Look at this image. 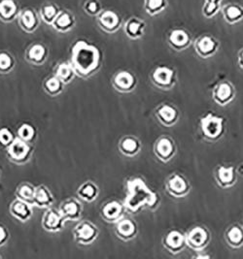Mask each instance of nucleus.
Returning a JSON list of instances; mask_svg holds the SVG:
<instances>
[{"mask_svg": "<svg viewBox=\"0 0 243 259\" xmlns=\"http://www.w3.org/2000/svg\"><path fill=\"white\" fill-rule=\"evenodd\" d=\"M47 57H48L47 48L39 43L33 44L32 46H30L25 54L26 59L29 62L36 64V65H40V64L44 63Z\"/></svg>", "mask_w": 243, "mask_h": 259, "instance_id": "nucleus-24", "label": "nucleus"}, {"mask_svg": "<svg viewBox=\"0 0 243 259\" xmlns=\"http://www.w3.org/2000/svg\"><path fill=\"white\" fill-rule=\"evenodd\" d=\"M54 202L53 194L50 189L45 186L35 187L34 201L33 205L39 208H49Z\"/></svg>", "mask_w": 243, "mask_h": 259, "instance_id": "nucleus-25", "label": "nucleus"}, {"mask_svg": "<svg viewBox=\"0 0 243 259\" xmlns=\"http://www.w3.org/2000/svg\"><path fill=\"white\" fill-rule=\"evenodd\" d=\"M101 59L99 49L84 40L77 41L71 49L70 63L75 73L82 77H89L98 70Z\"/></svg>", "mask_w": 243, "mask_h": 259, "instance_id": "nucleus-1", "label": "nucleus"}, {"mask_svg": "<svg viewBox=\"0 0 243 259\" xmlns=\"http://www.w3.org/2000/svg\"><path fill=\"white\" fill-rule=\"evenodd\" d=\"M85 11L90 16H98L101 12V6L97 0H89L85 4Z\"/></svg>", "mask_w": 243, "mask_h": 259, "instance_id": "nucleus-41", "label": "nucleus"}, {"mask_svg": "<svg viewBox=\"0 0 243 259\" xmlns=\"http://www.w3.org/2000/svg\"><path fill=\"white\" fill-rule=\"evenodd\" d=\"M60 10L55 4H46L42 6L39 11V17L42 22L49 25H53L55 20L57 19Z\"/></svg>", "mask_w": 243, "mask_h": 259, "instance_id": "nucleus-30", "label": "nucleus"}, {"mask_svg": "<svg viewBox=\"0 0 243 259\" xmlns=\"http://www.w3.org/2000/svg\"><path fill=\"white\" fill-rule=\"evenodd\" d=\"M204 1H209V2H215V3H221L222 0H204Z\"/></svg>", "mask_w": 243, "mask_h": 259, "instance_id": "nucleus-45", "label": "nucleus"}, {"mask_svg": "<svg viewBox=\"0 0 243 259\" xmlns=\"http://www.w3.org/2000/svg\"><path fill=\"white\" fill-rule=\"evenodd\" d=\"M75 74V70L70 62H61L56 68V76L64 84L70 83L73 80Z\"/></svg>", "mask_w": 243, "mask_h": 259, "instance_id": "nucleus-31", "label": "nucleus"}, {"mask_svg": "<svg viewBox=\"0 0 243 259\" xmlns=\"http://www.w3.org/2000/svg\"><path fill=\"white\" fill-rule=\"evenodd\" d=\"M31 153V148L27 142L23 141L19 137L15 138L9 146H7V154L10 159L17 163L25 162Z\"/></svg>", "mask_w": 243, "mask_h": 259, "instance_id": "nucleus-3", "label": "nucleus"}, {"mask_svg": "<svg viewBox=\"0 0 243 259\" xmlns=\"http://www.w3.org/2000/svg\"><path fill=\"white\" fill-rule=\"evenodd\" d=\"M195 49L200 58L207 59L214 56L215 53L218 51L219 43L212 36L202 35L196 41Z\"/></svg>", "mask_w": 243, "mask_h": 259, "instance_id": "nucleus-7", "label": "nucleus"}, {"mask_svg": "<svg viewBox=\"0 0 243 259\" xmlns=\"http://www.w3.org/2000/svg\"><path fill=\"white\" fill-rule=\"evenodd\" d=\"M97 23L102 30L108 33H114L121 27L122 20L114 11L105 10L97 16Z\"/></svg>", "mask_w": 243, "mask_h": 259, "instance_id": "nucleus-8", "label": "nucleus"}, {"mask_svg": "<svg viewBox=\"0 0 243 259\" xmlns=\"http://www.w3.org/2000/svg\"><path fill=\"white\" fill-rule=\"evenodd\" d=\"M157 118L163 124L171 125L177 120V111L173 107L164 104L157 110Z\"/></svg>", "mask_w": 243, "mask_h": 259, "instance_id": "nucleus-28", "label": "nucleus"}, {"mask_svg": "<svg viewBox=\"0 0 243 259\" xmlns=\"http://www.w3.org/2000/svg\"><path fill=\"white\" fill-rule=\"evenodd\" d=\"M18 19H19V24L23 31L31 33L38 27L40 17H38L33 10L25 9L22 12H20Z\"/></svg>", "mask_w": 243, "mask_h": 259, "instance_id": "nucleus-15", "label": "nucleus"}, {"mask_svg": "<svg viewBox=\"0 0 243 259\" xmlns=\"http://www.w3.org/2000/svg\"><path fill=\"white\" fill-rule=\"evenodd\" d=\"M225 21L230 24H238L243 20V7L236 3H229L221 9Z\"/></svg>", "mask_w": 243, "mask_h": 259, "instance_id": "nucleus-19", "label": "nucleus"}, {"mask_svg": "<svg viewBox=\"0 0 243 259\" xmlns=\"http://www.w3.org/2000/svg\"><path fill=\"white\" fill-rule=\"evenodd\" d=\"M35 187H32L29 184H23L22 186H20L17 191H16V195L18 196L17 198L24 201L30 205H33V201H34Z\"/></svg>", "mask_w": 243, "mask_h": 259, "instance_id": "nucleus-35", "label": "nucleus"}, {"mask_svg": "<svg viewBox=\"0 0 243 259\" xmlns=\"http://www.w3.org/2000/svg\"><path fill=\"white\" fill-rule=\"evenodd\" d=\"M201 130L205 137L209 139H217L223 131V118L209 114L201 118Z\"/></svg>", "mask_w": 243, "mask_h": 259, "instance_id": "nucleus-6", "label": "nucleus"}, {"mask_svg": "<svg viewBox=\"0 0 243 259\" xmlns=\"http://www.w3.org/2000/svg\"><path fill=\"white\" fill-rule=\"evenodd\" d=\"M113 84L119 92L128 93L135 88L136 79L128 71H120L113 79Z\"/></svg>", "mask_w": 243, "mask_h": 259, "instance_id": "nucleus-12", "label": "nucleus"}, {"mask_svg": "<svg viewBox=\"0 0 243 259\" xmlns=\"http://www.w3.org/2000/svg\"><path fill=\"white\" fill-rule=\"evenodd\" d=\"M209 238L207 231L202 227L197 226L193 228L188 233V235L186 236V242L194 249H201L202 247L206 246L209 242Z\"/></svg>", "mask_w": 243, "mask_h": 259, "instance_id": "nucleus-11", "label": "nucleus"}, {"mask_svg": "<svg viewBox=\"0 0 243 259\" xmlns=\"http://www.w3.org/2000/svg\"><path fill=\"white\" fill-rule=\"evenodd\" d=\"M238 63H239V66L243 69V49L239 52V55H238Z\"/></svg>", "mask_w": 243, "mask_h": 259, "instance_id": "nucleus-44", "label": "nucleus"}, {"mask_svg": "<svg viewBox=\"0 0 243 259\" xmlns=\"http://www.w3.org/2000/svg\"><path fill=\"white\" fill-rule=\"evenodd\" d=\"M9 238V233L6 230V228L2 225H0V247L4 246Z\"/></svg>", "mask_w": 243, "mask_h": 259, "instance_id": "nucleus-43", "label": "nucleus"}, {"mask_svg": "<svg viewBox=\"0 0 243 259\" xmlns=\"http://www.w3.org/2000/svg\"><path fill=\"white\" fill-rule=\"evenodd\" d=\"M77 194L82 200L93 202L97 197L98 188L96 187L95 184H93V182H86L79 188Z\"/></svg>", "mask_w": 243, "mask_h": 259, "instance_id": "nucleus-29", "label": "nucleus"}, {"mask_svg": "<svg viewBox=\"0 0 243 259\" xmlns=\"http://www.w3.org/2000/svg\"><path fill=\"white\" fill-rule=\"evenodd\" d=\"M155 153L162 161L169 160L174 154L173 143L168 138L160 139L155 146Z\"/></svg>", "mask_w": 243, "mask_h": 259, "instance_id": "nucleus-26", "label": "nucleus"}, {"mask_svg": "<svg viewBox=\"0 0 243 259\" xmlns=\"http://www.w3.org/2000/svg\"><path fill=\"white\" fill-rule=\"evenodd\" d=\"M59 211L66 221L77 222L82 215L81 204L75 199H68L61 204Z\"/></svg>", "mask_w": 243, "mask_h": 259, "instance_id": "nucleus-17", "label": "nucleus"}, {"mask_svg": "<svg viewBox=\"0 0 243 259\" xmlns=\"http://www.w3.org/2000/svg\"><path fill=\"white\" fill-rule=\"evenodd\" d=\"M10 212L20 222H27L32 217V205L17 198L10 205Z\"/></svg>", "mask_w": 243, "mask_h": 259, "instance_id": "nucleus-14", "label": "nucleus"}, {"mask_svg": "<svg viewBox=\"0 0 243 259\" xmlns=\"http://www.w3.org/2000/svg\"><path fill=\"white\" fill-rule=\"evenodd\" d=\"M119 149L125 155L133 156L138 153L140 150V144L137 139L128 136L121 141Z\"/></svg>", "mask_w": 243, "mask_h": 259, "instance_id": "nucleus-33", "label": "nucleus"}, {"mask_svg": "<svg viewBox=\"0 0 243 259\" xmlns=\"http://www.w3.org/2000/svg\"><path fill=\"white\" fill-rule=\"evenodd\" d=\"M158 196L151 190L141 179L127 181V197L124 206L128 212H136L144 207L155 206Z\"/></svg>", "mask_w": 243, "mask_h": 259, "instance_id": "nucleus-2", "label": "nucleus"}, {"mask_svg": "<svg viewBox=\"0 0 243 259\" xmlns=\"http://www.w3.org/2000/svg\"><path fill=\"white\" fill-rule=\"evenodd\" d=\"M166 188L174 197H183L189 192V185L185 179L175 174L167 181Z\"/></svg>", "mask_w": 243, "mask_h": 259, "instance_id": "nucleus-16", "label": "nucleus"}, {"mask_svg": "<svg viewBox=\"0 0 243 259\" xmlns=\"http://www.w3.org/2000/svg\"><path fill=\"white\" fill-rule=\"evenodd\" d=\"M164 247L171 252H179L185 247L186 236L180 233L179 231H170L164 238Z\"/></svg>", "mask_w": 243, "mask_h": 259, "instance_id": "nucleus-21", "label": "nucleus"}, {"mask_svg": "<svg viewBox=\"0 0 243 259\" xmlns=\"http://www.w3.org/2000/svg\"><path fill=\"white\" fill-rule=\"evenodd\" d=\"M227 241L232 247H240L243 244V230L239 226H232L227 232Z\"/></svg>", "mask_w": 243, "mask_h": 259, "instance_id": "nucleus-37", "label": "nucleus"}, {"mask_svg": "<svg viewBox=\"0 0 243 259\" xmlns=\"http://www.w3.org/2000/svg\"><path fill=\"white\" fill-rule=\"evenodd\" d=\"M217 179L222 187H231L235 182V174L233 167L221 166L217 171Z\"/></svg>", "mask_w": 243, "mask_h": 259, "instance_id": "nucleus-32", "label": "nucleus"}, {"mask_svg": "<svg viewBox=\"0 0 243 259\" xmlns=\"http://www.w3.org/2000/svg\"><path fill=\"white\" fill-rule=\"evenodd\" d=\"M222 9L221 3H215V2H209V1H204V5L202 7V15L207 18L211 19L214 18L218 13L220 12Z\"/></svg>", "mask_w": 243, "mask_h": 259, "instance_id": "nucleus-40", "label": "nucleus"}, {"mask_svg": "<svg viewBox=\"0 0 243 259\" xmlns=\"http://www.w3.org/2000/svg\"><path fill=\"white\" fill-rule=\"evenodd\" d=\"M65 221L59 209L50 208L43 215L42 225L49 232H58L64 227Z\"/></svg>", "mask_w": 243, "mask_h": 259, "instance_id": "nucleus-5", "label": "nucleus"}, {"mask_svg": "<svg viewBox=\"0 0 243 259\" xmlns=\"http://www.w3.org/2000/svg\"><path fill=\"white\" fill-rule=\"evenodd\" d=\"M167 7V0H145L144 9L150 16H157Z\"/></svg>", "mask_w": 243, "mask_h": 259, "instance_id": "nucleus-34", "label": "nucleus"}, {"mask_svg": "<svg viewBox=\"0 0 243 259\" xmlns=\"http://www.w3.org/2000/svg\"><path fill=\"white\" fill-rule=\"evenodd\" d=\"M74 238L81 245H91L98 235L97 227L89 222H83L74 229Z\"/></svg>", "mask_w": 243, "mask_h": 259, "instance_id": "nucleus-4", "label": "nucleus"}, {"mask_svg": "<svg viewBox=\"0 0 243 259\" xmlns=\"http://www.w3.org/2000/svg\"><path fill=\"white\" fill-rule=\"evenodd\" d=\"M125 206L118 201H110L106 203L101 209L102 218L108 223H117L123 218Z\"/></svg>", "mask_w": 243, "mask_h": 259, "instance_id": "nucleus-13", "label": "nucleus"}, {"mask_svg": "<svg viewBox=\"0 0 243 259\" xmlns=\"http://www.w3.org/2000/svg\"><path fill=\"white\" fill-rule=\"evenodd\" d=\"M15 136L13 134L11 130L7 127H2L0 130V144L2 146H9L11 144L12 142L15 140Z\"/></svg>", "mask_w": 243, "mask_h": 259, "instance_id": "nucleus-42", "label": "nucleus"}, {"mask_svg": "<svg viewBox=\"0 0 243 259\" xmlns=\"http://www.w3.org/2000/svg\"><path fill=\"white\" fill-rule=\"evenodd\" d=\"M63 85H64V83L61 82L55 75V76H52L47 79L46 82L44 83V89L48 95H51V96H56L62 92Z\"/></svg>", "mask_w": 243, "mask_h": 259, "instance_id": "nucleus-36", "label": "nucleus"}, {"mask_svg": "<svg viewBox=\"0 0 243 259\" xmlns=\"http://www.w3.org/2000/svg\"><path fill=\"white\" fill-rule=\"evenodd\" d=\"M146 28V24L144 21L138 18H131L125 24V32L130 39H139L141 38Z\"/></svg>", "mask_w": 243, "mask_h": 259, "instance_id": "nucleus-22", "label": "nucleus"}, {"mask_svg": "<svg viewBox=\"0 0 243 259\" xmlns=\"http://www.w3.org/2000/svg\"><path fill=\"white\" fill-rule=\"evenodd\" d=\"M192 37L190 33L182 28H175L168 35V43L176 51H183L190 46Z\"/></svg>", "mask_w": 243, "mask_h": 259, "instance_id": "nucleus-10", "label": "nucleus"}, {"mask_svg": "<svg viewBox=\"0 0 243 259\" xmlns=\"http://www.w3.org/2000/svg\"><path fill=\"white\" fill-rule=\"evenodd\" d=\"M75 25L74 16L65 11H60L55 20L53 27L58 32H68Z\"/></svg>", "mask_w": 243, "mask_h": 259, "instance_id": "nucleus-27", "label": "nucleus"}, {"mask_svg": "<svg viewBox=\"0 0 243 259\" xmlns=\"http://www.w3.org/2000/svg\"><path fill=\"white\" fill-rule=\"evenodd\" d=\"M234 92L232 85L229 82H222L218 84L214 91V100L221 105H226L231 102L233 98Z\"/></svg>", "mask_w": 243, "mask_h": 259, "instance_id": "nucleus-23", "label": "nucleus"}, {"mask_svg": "<svg viewBox=\"0 0 243 259\" xmlns=\"http://www.w3.org/2000/svg\"><path fill=\"white\" fill-rule=\"evenodd\" d=\"M20 14L19 6L15 0L0 1V20L4 23L13 22Z\"/></svg>", "mask_w": 243, "mask_h": 259, "instance_id": "nucleus-20", "label": "nucleus"}, {"mask_svg": "<svg viewBox=\"0 0 243 259\" xmlns=\"http://www.w3.org/2000/svg\"><path fill=\"white\" fill-rule=\"evenodd\" d=\"M173 69L167 66H159L152 73V81L161 89H169L174 82Z\"/></svg>", "mask_w": 243, "mask_h": 259, "instance_id": "nucleus-9", "label": "nucleus"}, {"mask_svg": "<svg viewBox=\"0 0 243 259\" xmlns=\"http://www.w3.org/2000/svg\"><path fill=\"white\" fill-rule=\"evenodd\" d=\"M17 134H18V137L20 139H22L23 141L27 142V143H30V142L33 141V139H34L35 128L31 124L23 123L18 128Z\"/></svg>", "mask_w": 243, "mask_h": 259, "instance_id": "nucleus-38", "label": "nucleus"}, {"mask_svg": "<svg viewBox=\"0 0 243 259\" xmlns=\"http://www.w3.org/2000/svg\"><path fill=\"white\" fill-rule=\"evenodd\" d=\"M136 225L127 218H122L116 223V234L119 238L128 241L136 235Z\"/></svg>", "mask_w": 243, "mask_h": 259, "instance_id": "nucleus-18", "label": "nucleus"}, {"mask_svg": "<svg viewBox=\"0 0 243 259\" xmlns=\"http://www.w3.org/2000/svg\"><path fill=\"white\" fill-rule=\"evenodd\" d=\"M14 59L8 53L1 52L0 53V73L6 74L9 73L14 67Z\"/></svg>", "mask_w": 243, "mask_h": 259, "instance_id": "nucleus-39", "label": "nucleus"}]
</instances>
